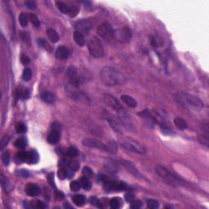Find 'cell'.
<instances>
[{
  "label": "cell",
  "instance_id": "1",
  "mask_svg": "<svg viewBox=\"0 0 209 209\" xmlns=\"http://www.w3.org/2000/svg\"><path fill=\"white\" fill-rule=\"evenodd\" d=\"M100 78L106 86L123 85L127 81V78L123 73L110 66H105L101 69Z\"/></svg>",
  "mask_w": 209,
  "mask_h": 209
},
{
  "label": "cell",
  "instance_id": "2",
  "mask_svg": "<svg viewBox=\"0 0 209 209\" xmlns=\"http://www.w3.org/2000/svg\"><path fill=\"white\" fill-rule=\"evenodd\" d=\"M66 76L69 78V83L73 86L78 87L83 83L88 82L89 80L92 79L90 74L85 69H78L74 65H70L66 70Z\"/></svg>",
  "mask_w": 209,
  "mask_h": 209
},
{
  "label": "cell",
  "instance_id": "3",
  "mask_svg": "<svg viewBox=\"0 0 209 209\" xmlns=\"http://www.w3.org/2000/svg\"><path fill=\"white\" fill-rule=\"evenodd\" d=\"M155 170L160 178H162L168 185H173L174 187L185 185V181L182 178H181L179 176L176 175L173 172L167 169L166 168H164L163 166H157Z\"/></svg>",
  "mask_w": 209,
  "mask_h": 209
},
{
  "label": "cell",
  "instance_id": "4",
  "mask_svg": "<svg viewBox=\"0 0 209 209\" xmlns=\"http://www.w3.org/2000/svg\"><path fill=\"white\" fill-rule=\"evenodd\" d=\"M177 99L181 104L188 107H193L195 109H202L203 107V102L199 98L189 93H180L177 95Z\"/></svg>",
  "mask_w": 209,
  "mask_h": 209
},
{
  "label": "cell",
  "instance_id": "5",
  "mask_svg": "<svg viewBox=\"0 0 209 209\" xmlns=\"http://www.w3.org/2000/svg\"><path fill=\"white\" fill-rule=\"evenodd\" d=\"M89 53L96 58H101L104 56L103 44L98 38L93 37L88 43Z\"/></svg>",
  "mask_w": 209,
  "mask_h": 209
},
{
  "label": "cell",
  "instance_id": "6",
  "mask_svg": "<svg viewBox=\"0 0 209 209\" xmlns=\"http://www.w3.org/2000/svg\"><path fill=\"white\" fill-rule=\"evenodd\" d=\"M121 145L127 150L134 152V153L140 154H144L146 152V149L145 148V146H143L142 145L136 141V140L130 139V138L122 139Z\"/></svg>",
  "mask_w": 209,
  "mask_h": 209
},
{
  "label": "cell",
  "instance_id": "7",
  "mask_svg": "<svg viewBox=\"0 0 209 209\" xmlns=\"http://www.w3.org/2000/svg\"><path fill=\"white\" fill-rule=\"evenodd\" d=\"M66 93L69 96V97L73 100H75L77 102H85V103H89V98L88 97L83 93V91L79 89L78 87L73 86L72 84L69 83L68 86L66 87Z\"/></svg>",
  "mask_w": 209,
  "mask_h": 209
},
{
  "label": "cell",
  "instance_id": "8",
  "mask_svg": "<svg viewBox=\"0 0 209 209\" xmlns=\"http://www.w3.org/2000/svg\"><path fill=\"white\" fill-rule=\"evenodd\" d=\"M114 39L120 43H127L131 40V32L129 28L127 27H123V28L118 29L114 30Z\"/></svg>",
  "mask_w": 209,
  "mask_h": 209
},
{
  "label": "cell",
  "instance_id": "9",
  "mask_svg": "<svg viewBox=\"0 0 209 209\" xmlns=\"http://www.w3.org/2000/svg\"><path fill=\"white\" fill-rule=\"evenodd\" d=\"M60 125L57 122H54L51 125V130L48 136V141L52 145H55L60 139Z\"/></svg>",
  "mask_w": 209,
  "mask_h": 209
},
{
  "label": "cell",
  "instance_id": "10",
  "mask_svg": "<svg viewBox=\"0 0 209 209\" xmlns=\"http://www.w3.org/2000/svg\"><path fill=\"white\" fill-rule=\"evenodd\" d=\"M97 33L101 37L105 39H110L114 38V30H113L111 25L108 21L102 22V24L98 26Z\"/></svg>",
  "mask_w": 209,
  "mask_h": 209
},
{
  "label": "cell",
  "instance_id": "11",
  "mask_svg": "<svg viewBox=\"0 0 209 209\" xmlns=\"http://www.w3.org/2000/svg\"><path fill=\"white\" fill-rule=\"evenodd\" d=\"M119 116L118 118L119 119L120 122L123 124V127H125L126 129L131 131L133 130V124H132V122H131V117L129 116V114H127V112L124 109H122V110L117 111Z\"/></svg>",
  "mask_w": 209,
  "mask_h": 209
},
{
  "label": "cell",
  "instance_id": "12",
  "mask_svg": "<svg viewBox=\"0 0 209 209\" xmlns=\"http://www.w3.org/2000/svg\"><path fill=\"white\" fill-rule=\"evenodd\" d=\"M82 143L84 146L88 147V148H94V149L102 150L106 151V144H104L101 140L94 139V138H84L83 139Z\"/></svg>",
  "mask_w": 209,
  "mask_h": 209
},
{
  "label": "cell",
  "instance_id": "13",
  "mask_svg": "<svg viewBox=\"0 0 209 209\" xmlns=\"http://www.w3.org/2000/svg\"><path fill=\"white\" fill-rule=\"evenodd\" d=\"M103 101L106 106L112 108V109L115 110L116 111H119V110L123 109V107L122 106L120 102L117 100L116 97H114V96L110 95V94H107V93L104 94Z\"/></svg>",
  "mask_w": 209,
  "mask_h": 209
},
{
  "label": "cell",
  "instance_id": "14",
  "mask_svg": "<svg viewBox=\"0 0 209 209\" xmlns=\"http://www.w3.org/2000/svg\"><path fill=\"white\" fill-rule=\"evenodd\" d=\"M104 168L108 173L115 174V173H119L120 170V164L115 160L107 159L104 162Z\"/></svg>",
  "mask_w": 209,
  "mask_h": 209
},
{
  "label": "cell",
  "instance_id": "15",
  "mask_svg": "<svg viewBox=\"0 0 209 209\" xmlns=\"http://www.w3.org/2000/svg\"><path fill=\"white\" fill-rule=\"evenodd\" d=\"M106 188L109 190H124L127 188V184L120 181H106Z\"/></svg>",
  "mask_w": 209,
  "mask_h": 209
},
{
  "label": "cell",
  "instance_id": "16",
  "mask_svg": "<svg viewBox=\"0 0 209 209\" xmlns=\"http://www.w3.org/2000/svg\"><path fill=\"white\" fill-rule=\"evenodd\" d=\"M108 122L110 123V127H112L113 129L116 132H121L122 131V128L123 127V124L120 122L119 118H115V117L110 116L108 118Z\"/></svg>",
  "mask_w": 209,
  "mask_h": 209
},
{
  "label": "cell",
  "instance_id": "17",
  "mask_svg": "<svg viewBox=\"0 0 209 209\" xmlns=\"http://www.w3.org/2000/svg\"><path fill=\"white\" fill-rule=\"evenodd\" d=\"M55 56L59 60H66L69 56V52L68 48H65V46H60L56 48V52H55Z\"/></svg>",
  "mask_w": 209,
  "mask_h": 209
},
{
  "label": "cell",
  "instance_id": "18",
  "mask_svg": "<svg viewBox=\"0 0 209 209\" xmlns=\"http://www.w3.org/2000/svg\"><path fill=\"white\" fill-rule=\"evenodd\" d=\"M121 163H122V164H123V166L125 167L126 169H127L130 173H131V174L133 175V176H135L136 177H141V174L140 173V172L138 171L137 168H136V166H135L132 163L126 161V160H123Z\"/></svg>",
  "mask_w": 209,
  "mask_h": 209
},
{
  "label": "cell",
  "instance_id": "19",
  "mask_svg": "<svg viewBox=\"0 0 209 209\" xmlns=\"http://www.w3.org/2000/svg\"><path fill=\"white\" fill-rule=\"evenodd\" d=\"M139 115H140L141 118L145 120V122L150 126V127H152L153 125H154L156 123L155 120H154V118L153 114H151L150 111L148 110H143L142 112L139 113Z\"/></svg>",
  "mask_w": 209,
  "mask_h": 209
},
{
  "label": "cell",
  "instance_id": "20",
  "mask_svg": "<svg viewBox=\"0 0 209 209\" xmlns=\"http://www.w3.org/2000/svg\"><path fill=\"white\" fill-rule=\"evenodd\" d=\"M41 99L43 102L49 105H52L56 102V96L49 91H45L41 93Z\"/></svg>",
  "mask_w": 209,
  "mask_h": 209
},
{
  "label": "cell",
  "instance_id": "21",
  "mask_svg": "<svg viewBox=\"0 0 209 209\" xmlns=\"http://www.w3.org/2000/svg\"><path fill=\"white\" fill-rule=\"evenodd\" d=\"M92 23L88 20H83L80 21L76 25V28L78 29V31L79 32H88L92 29Z\"/></svg>",
  "mask_w": 209,
  "mask_h": 209
},
{
  "label": "cell",
  "instance_id": "22",
  "mask_svg": "<svg viewBox=\"0 0 209 209\" xmlns=\"http://www.w3.org/2000/svg\"><path fill=\"white\" fill-rule=\"evenodd\" d=\"M40 189L36 184H29L26 187V193L29 196L35 197L39 194Z\"/></svg>",
  "mask_w": 209,
  "mask_h": 209
},
{
  "label": "cell",
  "instance_id": "23",
  "mask_svg": "<svg viewBox=\"0 0 209 209\" xmlns=\"http://www.w3.org/2000/svg\"><path fill=\"white\" fill-rule=\"evenodd\" d=\"M121 100H122L127 106H128L131 108H135L136 107V106H137V102H136V100L134 99L133 97H130V96L128 95H123L121 97Z\"/></svg>",
  "mask_w": 209,
  "mask_h": 209
},
{
  "label": "cell",
  "instance_id": "24",
  "mask_svg": "<svg viewBox=\"0 0 209 209\" xmlns=\"http://www.w3.org/2000/svg\"><path fill=\"white\" fill-rule=\"evenodd\" d=\"M47 35H48V38L49 39L50 41L53 43L58 42L59 39H60V37H59L57 32L52 28H49L47 30Z\"/></svg>",
  "mask_w": 209,
  "mask_h": 209
},
{
  "label": "cell",
  "instance_id": "25",
  "mask_svg": "<svg viewBox=\"0 0 209 209\" xmlns=\"http://www.w3.org/2000/svg\"><path fill=\"white\" fill-rule=\"evenodd\" d=\"M74 39L75 43L78 44L79 47H83L85 44V39H84V36L83 35V33L79 32L78 30H76L74 33Z\"/></svg>",
  "mask_w": 209,
  "mask_h": 209
},
{
  "label": "cell",
  "instance_id": "26",
  "mask_svg": "<svg viewBox=\"0 0 209 209\" xmlns=\"http://www.w3.org/2000/svg\"><path fill=\"white\" fill-rule=\"evenodd\" d=\"M106 152L110 154H116L118 151V146L115 141L114 140H110L106 144Z\"/></svg>",
  "mask_w": 209,
  "mask_h": 209
},
{
  "label": "cell",
  "instance_id": "27",
  "mask_svg": "<svg viewBox=\"0 0 209 209\" xmlns=\"http://www.w3.org/2000/svg\"><path fill=\"white\" fill-rule=\"evenodd\" d=\"M39 160V155L37 154L36 151L32 150L30 152H28V158H27V162L30 164H35Z\"/></svg>",
  "mask_w": 209,
  "mask_h": 209
},
{
  "label": "cell",
  "instance_id": "28",
  "mask_svg": "<svg viewBox=\"0 0 209 209\" xmlns=\"http://www.w3.org/2000/svg\"><path fill=\"white\" fill-rule=\"evenodd\" d=\"M174 124L176 127H178L181 130H185L188 127L187 123L181 118H175L174 119Z\"/></svg>",
  "mask_w": 209,
  "mask_h": 209
},
{
  "label": "cell",
  "instance_id": "29",
  "mask_svg": "<svg viewBox=\"0 0 209 209\" xmlns=\"http://www.w3.org/2000/svg\"><path fill=\"white\" fill-rule=\"evenodd\" d=\"M72 199H73L74 203L77 205V206H78V207L83 206L85 203V201H86V198H85V197L83 194H76V195H74Z\"/></svg>",
  "mask_w": 209,
  "mask_h": 209
},
{
  "label": "cell",
  "instance_id": "30",
  "mask_svg": "<svg viewBox=\"0 0 209 209\" xmlns=\"http://www.w3.org/2000/svg\"><path fill=\"white\" fill-rule=\"evenodd\" d=\"M56 6L58 7V9L60 10L63 14H69V5H68L67 3L64 2H56Z\"/></svg>",
  "mask_w": 209,
  "mask_h": 209
},
{
  "label": "cell",
  "instance_id": "31",
  "mask_svg": "<svg viewBox=\"0 0 209 209\" xmlns=\"http://www.w3.org/2000/svg\"><path fill=\"white\" fill-rule=\"evenodd\" d=\"M80 184H81V187L86 190H89L92 187V183H91L89 178H88V177H82L80 180Z\"/></svg>",
  "mask_w": 209,
  "mask_h": 209
},
{
  "label": "cell",
  "instance_id": "32",
  "mask_svg": "<svg viewBox=\"0 0 209 209\" xmlns=\"http://www.w3.org/2000/svg\"><path fill=\"white\" fill-rule=\"evenodd\" d=\"M29 20H30L31 24L35 26V28H39V26H40V21H39V18L34 13H30V15H29Z\"/></svg>",
  "mask_w": 209,
  "mask_h": 209
},
{
  "label": "cell",
  "instance_id": "33",
  "mask_svg": "<svg viewBox=\"0 0 209 209\" xmlns=\"http://www.w3.org/2000/svg\"><path fill=\"white\" fill-rule=\"evenodd\" d=\"M37 43L39 44L41 48H43V49L47 50L48 52H51L52 51V48H51V46L48 44V43L46 40H44L43 39H37Z\"/></svg>",
  "mask_w": 209,
  "mask_h": 209
},
{
  "label": "cell",
  "instance_id": "34",
  "mask_svg": "<svg viewBox=\"0 0 209 209\" xmlns=\"http://www.w3.org/2000/svg\"><path fill=\"white\" fill-rule=\"evenodd\" d=\"M28 20L29 17H27V15H26V13L22 12L20 14L19 22L22 27H26V26H27V25H28Z\"/></svg>",
  "mask_w": 209,
  "mask_h": 209
},
{
  "label": "cell",
  "instance_id": "35",
  "mask_svg": "<svg viewBox=\"0 0 209 209\" xmlns=\"http://www.w3.org/2000/svg\"><path fill=\"white\" fill-rule=\"evenodd\" d=\"M58 177L59 179L64 180L67 177H69V170H67L65 168H60V170L58 171Z\"/></svg>",
  "mask_w": 209,
  "mask_h": 209
},
{
  "label": "cell",
  "instance_id": "36",
  "mask_svg": "<svg viewBox=\"0 0 209 209\" xmlns=\"http://www.w3.org/2000/svg\"><path fill=\"white\" fill-rule=\"evenodd\" d=\"M78 12H79V7L75 5H69V12L68 15L70 17H74L78 15Z\"/></svg>",
  "mask_w": 209,
  "mask_h": 209
},
{
  "label": "cell",
  "instance_id": "37",
  "mask_svg": "<svg viewBox=\"0 0 209 209\" xmlns=\"http://www.w3.org/2000/svg\"><path fill=\"white\" fill-rule=\"evenodd\" d=\"M110 207L114 209H118L121 207V200L119 198H113L110 201Z\"/></svg>",
  "mask_w": 209,
  "mask_h": 209
},
{
  "label": "cell",
  "instance_id": "38",
  "mask_svg": "<svg viewBox=\"0 0 209 209\" xmlns=\"http://www.w3.org/2000/svg\"><path fill=\"white\" fill-rule=\"evenodd\" d=\"M32 78V71H31V69H29V68H26V69H24V71H23V74H22V78L24 81H30Z\"/></svg>",
  "mask_w": 209,
  "mask_h": 209
},
{
  "label": "cell",
  "instance_id": "39",
  "mask_svg": "<svg viewBox=\"0 0 209 209\" xmlns=\"http://www.w3.org/2000/svg\"><path fill=\"white\" fill-rule=\"evenodd\" d=\"M15 146L20 150L24 149L25 147L26 146V140H25L24 138H19L15 141Z\"/></svg>",
  "mask_w": 209,
  "mask_h": 209
},
{
  "label": "cell",
  "instance_id": "40",
  "mask_svg": "<svg viewBox=\"0 0 209 209\" xmlns=\"http://www.w3.org/2000/svg\"><path fill=\"white\" fill-rule=\"evenodd\" d=\"M68 168H69V170L75 172L79 168V164H78V162L75 161V160H69V164H68Z\"/></svg>",
  "mask_w": 209,
  "mask_h": 209
},
{
  "label": "cell",
  "instance_id": "41",
  "mask_svg": "<svg viewBox=\"0 0 209 209\" xmlns=\"http://www.w3.org/2000/svg\"><path fill=\"white\" fill-rule=\"evenodd\" d=\"M198 140H199V142L202 145H205L206 147H208V135H207V134H203L202 136H198Z\"/></svg>",
  "mask_w": 209,
  "mask_h": 209
},
{
  "label": "cell",
  "instance_id": "42",
  "mask_svg": "<svg viewBox=\"0 0 209 209\" xmlns=\"http://www.w3.org/2000/svg\"><path fill=\"white\" fill-rule=\"evenodd\" d=\"M69 187H70V190H71L72 191L77 192L78 191V190H80V189H81V184H80V182H78V181H74L70 183Z\"/></svg>",
  "mask_w": 209,
  "mask_h": 209
},
{
  "label": "cell",
  "instance_id": "43",
  "mask_svg": "<svg viewBox=\"0 0 209 209\" xmlns=\"http://www.w3.org/2000/svg\"><path fill=\"white\" fill-rule=\"evenodd\" d=\"M147 206L150 208L155 209L159 207V203L158 201L154 200V199H148L147 200Z\"/></svg>",
  "mask_w": 209,
  "mask_h": 209
},
{
  "label": "cell",
  "instance_id": "44",
  "mask_svg": "<svg viewBox=\"0 0 209 209\" xmlns=\"http://www.w3.org/2000/svg\"><path fill=\"white\" fill-rule=\"evenodd\" d=\"M78 150L75 148H74V147H69V149L67 150V156H69V157L75 158L78 156Z\"/></svg>",
  "mask_w": 209,
  "mask_h": 209
},
{
  "label": "cell",
  "instance_id": "45",
  "mask_svg": "<svg viewBox=\"0 0 209 209\" xmlns=\"http://www.w3.org/2000/svg\"><path fill=\"white\" fill-rule=\"evenodd\" d=\"M16 131L17 133H25L26 131V127L23 123H17L16 125Z\"/></svg>",
  "mask_w": 209,
  "mask_h": 209
},
{
  "label": "cell",
  "instance_id": "46",
  "mask_svg": "<svg viewBox=\"0 0 209 209\" xmlns=\"http://www.w3.org/2000/svg\"><path fill=\"white\" fill-rule=\"evenodd\" d=\"M2 160L3 164L6 166H8L10 164V154H9L8 151H5L4 153L2 154Z\"/></svg>",
  "mask_w": 209,
  "mask_h": 209
},
{
  "label": "cell",
  "instance_id": "47",
  "mask_svg": "<svg viewBox=\"0 0 209 209\" xmlns=\"http://www.w3.org/2000/svg\"><path fill=\"white\" fill-rule=\"evenodd\" d=\"M27 158H28V152L21 151L17 154V159L21 161L27 162Z\"/></svg>",
  "mask_w": 209,
  "mask_h": 209
},
{
  "label": "cell",
  "instance_id": "48",
  "mask_svg": "<svg viewBox=\"0 0 209 209\" xmlns=\"http://www.w3.org/2000/svg\"><path fill=\"white\" fill-rule=\"evenodd\" d=\"M83 174L84 175V177H88V178H91V177H93V171L91 170L88 167H85V168H83Z\"/></svg>",
  "mask_w": 209,
  "mask_h": 209
},
{
  "label": "cell",
  "instance_id": "49",
  "mask_svg": "<svg viewBox=\"0 0 209 209\" xmlns=\"http://www.w3.org/2000/svg\"><path fill=\"white\" fill-rule=\"evenodd\" d=\"M25 5L27 8L30 9V10H35L37 8V3L35 1H26L25 2Z\"/></svg>",
  "mask_w": 209,
  "mask_h": 209
},
{
  "label": "cell",
  "instance_id": "50",
  "mask_svg": "<svg viewBox=\"0 0 209 209\" xmlns=\"http://www.w3.org/2000/svg\"><path fill=\"white\" fill-rule=\"evenodd\" d=\"M131 203V207L133 209H139L142 206V203L140 200H132Z\"/></svg>",
  "mask_w": 209,
  "mask_h": 209
},
{
  "label": "cell",
  "instance_id": "51",
  "mask_svg": "<svg viewBox=\"0 0 209 209\" xmlns=\"http://www.w3.org/2000/svg\"><path fill=\"white\" fill-rule=\"evenodd\" d=\"M9 140H10V137L8 136H4L2 137V140H1V144H0V148H1V150H2L6 146L7 143H8Z\"/></svg>",
  "mask_w": 209,
  "mask_h": 209
},
{
  "label": "cell",
  "instance_id": "52",
  "mask_svg": "<svg viewBox=\"0 0 209 209\" xmlns=\"http://www.w3.org/2000/svg\"><path fill=\"white\" fill-rule=\"evenodd\" d=\"M29 94H30V93H29V90L27 88L22 89V90L20 91L19 93L20 97H21L22 98H24V99H27V98H28Z\"/></svg>",
  "mask_w": 209,
  "mask_h": 209
},
{
  "label": "cell",
  "instance_id": "53",
  "mask_svg": "<svg viewBox=\"0 0 209 209\" xmlns=\"http://www.w3.org/2000/svg\"><path fill=\"white\" fill-rule=\"evenodd\" d=\"M90 202L92 204L95 205L96 207H102V204H101V203H100V201L97 199V198H95V197H93V198H90Z\"/></svg>",
  "mask_w": 209,
  "mask_h": 209
},
{
  "label": "cell",
  "instance_id": "54",
  "mask_svg": "<svg viewBox=\"0 0 209 209\" xmlns=\"http://www.w3.org/2000/svg\"><path fill=\"white\" fill-rule=\"evenodd\" d=\"M21 61L23 65H28L30 64V59L28 56H26V55H22L21 57Z\"/></svg>",
  "mask_w": 209,
  "mask_h": 209
},
{
  "label": "cell",
  "instance_id": "55",
  "mask_svg": "<svg viewBox=\"0 0 209 209\" xmlns=\"http://www.w3.org/2000/svg\"><path fill=\"white\" fill-rule=\"evenodd\" d=\"M34 207H37V208L42 209V208H45V207H47V205H46L45 203H43V202H42V201L37 200V201H35V206H34Z\"/></svg>",
  "mask_w": 209,
  "mask_h": 209
},
{
  "label": "cell",
  "instance_id": "56",
  "mask_svg": "<svg viewBox=\"0 0 209 209\" xmlns=\"http://www.w3.org/2000/svg\"><path fill=\"white\" fill-rule=\"evenodd\" d=\"M160 39H159V38L158 37H153L152 38V39H151V43H152V45L154 46V47H158V46L160 45Z\"/></svg>",
  "mask_w": 209,
  "mask_h": 209
},
{
  "label": "cell",
  "instance_id": "57",
  "mask_svg": "<svg viewBox=\"0 0 209 209\" xmlns=\"http://www.w3.org/2000/svg\"><path fill=\"white\" fill-rule=\"evenodd\" d=\"M19 174L21 175V176H22L23 177H28L29 175H30V173H29L27 171L24 170V169H22V170L19 171Z\"/></svg>",
  "mask_w": 209,
  "mask_h": 209
},
{
  "label": "cell",
  "instance_id": "58",
  "mask_svg": "<svg viewBox=\"0 0 209 209\" xmlns=\"http://www.w3.org/2000/svg\"><path fill=\"white\" fill-rule=\"evenodd\" d=\"M133 198H134V194H131V193H129V194H126V200H127V202H131V201L133 200Z\"/></svg>",
  "mask_w": 209,
  "mask_h": 209
},
{
  "label": "cell",
  "instance_id": "59",
  "mask_svg": "<svg viewBox=\"0 0 209 209\" xmlns=\"http://www.w3.org/2000/svg\"><path fill=\"white\" fill-rule=\"evenodd\" d=\"M56 198H57V199H59V200H60V199H62V198H64V195H63V194L61 192H56Z\"/></svg>",
  "mask_w": 209,
  "mask_h": 209
}]
</instances>
